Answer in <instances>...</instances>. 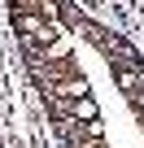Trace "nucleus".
<instances>
[{"instance_id":"f257e3e1","label":"nucleus","mask_w":144,"mask_h":148,"mask_svg":"<svg viewBox=\"0 0 144 148\" xmlns=\"http://www.w3.org/2000/svg\"><path fill=\"white\" fill-rule=\"evenodd\" d=\"M74 118H83V122H96V105L83 96V100H74Z\"/></svg>"}]
</instances>
